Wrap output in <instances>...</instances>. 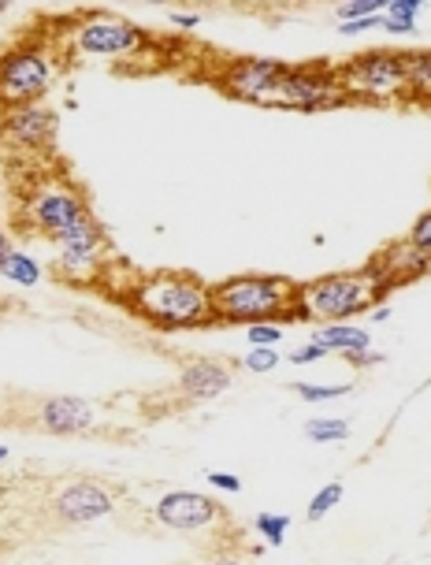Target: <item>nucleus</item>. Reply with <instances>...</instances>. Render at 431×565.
Returning <instances> with one entry per match:
<instances>
[{"mask_svg": "<svg viewBox=\"0 0 431 565\" xmlns=\"http://www.w3.org/2000/svg\"><path fill=\"white\" fill-rule=\"evenodd\" d=\"M212 287L194 272H146L134 279L127 291L130 309L164 332H182V327H209L212 316Z\"/></svg>", "mask_w": 431, "mask_h": 565, "instance_id": "obj_1", "label": "nucleus"}, {"mask_svg": "<svg viewBox=\"0 0 431 565\" xmlns=\"http://www.w3.org/2000/svg\"><path fill=\"white\" fill-rule=\"evenodd\" d=\"M298 287L302 282L286 275H231L209 291L212 294V316L216 324H286L298 320Z\"/></svg>", "mask_w": 431, "mask_h": 565, "instance_id": "obj_2", "label": "nucleus"}, {"mask_svg": "<svg viewBox=\"0 0 431 565\" xmlns=\"http://www.w3.org/2000/svg\"><path fill=\"white\" fill-rule=\"evenodd\" d=\"M391 291L372 268L361 272H334V275H320L313 282L298 287V320L309 324H343L364 309H372V302H383Z\"/></svg>", "mask_w": 431, "mask_h": 565, "instance_id": "obj_3", "label": "nucleus"}, {"mask_svg": "<svg viewBox=\"0 0 431 565\" xmlns=\"http://www.w3.org/2000/svg\"><path fill=\"white\" fill-rule=\"evenodd\" d=\"M56 75V53L45 41H19L0 56V101L8 108L34 105Z\"/></svg>", "mask_w": 431, "mask_h": 565, "instance_id": "obj_4", "label": "nucleus"}, {"mask_svg": "<svg viewBox=\"0 0 431 565\" xmlns=\"http://www.w3.org/2000/svg\"><path fill=\"white\" fill-rule=\"evenodd\" d=\"M334 78H339L343 93H350V98L391 101L398 93H409L405 53H391V49H372V53L346 60L339 71H334Z\"/></svg>", "mask_w": 431, "mask_h": 565, "instance_id": "obj_5", "label": "nucleus"}, {"mask_svg": "<svg viewBox=\"0 0 431 565\" xmlns=\"http://www.w3.org/2000/svg\"><path fill=\"white\" fill-rule=\"evenodd\" d=\"M346 98L339 78L323 67H282L275 82L268 86L261 105H282V108H327Z\"/></svg>", "mask_w": 431, "mask_h": 565, "instance_id": "obj_6", "label": "nucleus"}, {"mask_svg": "<svg viewBox=\"0 0 431 565\" xmlns=\"http://www.w3.org/2000/svg\"><path fill=\"white\" fill-rule=\"evenodd\" d=\"M53 246L60 253L56 268H60L64 279L82 282V279H97L105 272V264H101L105 231L97 227V220H93V216H86L82 223H75L71 231H64L60 239H53Z\"/></svg>", "mask_w": 431, "mask_h": 565, "instance_id": "obj_7", "label": "nucleus"}, {"mask_svg": "<svg viewBox=\"0 0 431 565\" xmlns=\"http://www.w3.org/2000/svg\"><path fill=\"white\" fill-rule=\"evenodd\" d=\"M89 216L86 209V198L75 182L67 179H56L49 186H41L30 201V220L41 234H49V239H60L64 231H71L75 223H82Z\"/></svg>", "mask_w": 431, "mask_h": 565, "instance_id": "obj_8", "label": "nucleus"}, {"mask_svg": "<svg viewBox=\"0 0 431 565\" xmlns=\"http://www.w3.org/2000/svg\"><path fill=\"white\" fill-rule=\"evenodd\" d=\"M75 41H78L82 53H93V56H123V53L141 49V45H146V34L119 15L93 12V15L78 19Z\"/></svg>", "mask_w": 431, "mask_h": 565, "instance_id": "obj_9", "label": "nucleus"}, {"mask_svg": "<svg viewBox=\"0 0 431 565\" xmlns=\"http://www.w3.org/2000/svg\"><path fill=\"white\" fill-rule=\"evenodd\" d=\"M34 424L53 436H78V432L97 428V409L75 395H53V398H37Z\"/></svg>", "mask_w": 431, "mask_h": 565, "instance_id": "obj_10", "label": "nucleus"}, {"mask_svg": "<svg viewBox=\"0 0 431 565\" xmlns=\"http://www.w3.org/2000/svg\"><path fill=\"white\" fill-rule=\"evenodd\" d=\"M220 513H223V506L198 491H168L157 502V521L168 529H179V532H198V529L220 521Z\"/></svg>", "mask_w": 431, "mask_h": 565, "instance_id": "obj_11", "label": "nucleus"}, {"mask_svg": "<svg viewBox=\"0 0 431 565\" xmlns=\"http://www.w3.org/2000/svg\"><path fill=\"white\" fill-rule=\"evenodd\" d=\"M286 64H279V60H234V64H227V71H223V78H220V86L231 93V98H242V101H264V93H268V86L275 82V75L282 71Z\"/></svg>", "mask_w": 431, "mask_h": 565, "instance_id": "obj_12", "label": "nucleus"}, {"mask_svg": "<svg viewBox=\"0 0 431 565\" xmlns=\"http://www.w3.org/2000/svg\"><path fill=\"white\" fill-rule=\"evenodd\" d=\"M383 282H387V291H395L398 282H409V279H416V275H424L427 268H431V257L427 253H420L409 239H402V242H391L387 250H379L375 257H372V264H368Z\"/></svg>", "mask_w": 431, "mask_h": 565, "instance_id": "obj_13", "label": "nucleus"}, {"mask_svg": "<svg viewBox=\"0 0 431 565\" xmlns=\"http://www.w3.org/2000/svg\"><path fill=\"white\" fill-rule=\"evenodd\" d=\"M56 513L64 517L67 525H89V521H97V517H108L112 513V498H108L105 488L89 484V480H78L67 491H60Z\"/></svg>", "mask_w": 431, "mask_h": 565, "instance_id": "obj_14", "label": "nucleus"}, {"mask_svg": "<svg viewBox=\"0 0 431 565\" xmlns=\"http://www.w3.org/2000/svg\"><path fill=\"white\" fill-rule=\"evenodd\" d=\"M5 130L23 141L26 149H41L53 141V130H56V116L45 108V105H19V108H8L5 112Z\"/></svg>", "mask_w": 431, "mask_h": 565, "instance_id": "obj_15", "label": "nucleus"}, {"mask_svg": "<svg viewBox=\"0 0 431 565\" xmlns=\"http://www.w3.org/2000/svg\"><path fill=\"white\" fill-rule=\"evenodd\" d=\"M231 387V368L220 365V361H190L182 368V395L186 398H216Z\"/></svg>", "mask_w": 431, "mask_h": 565, "instance_id": "obj_16", "label": "nucleus"}, {"mask_svg": "<svg viewBox=\"0 0 431 565\" xmlns=\"http://www.w3.org/2000/svg\"><path fill=\"white\" fill-rule=\"evenodd\" d=\"M313 343H320L327 350H339V354H354V350H368L372 335L364 327H354V324H323L313 335Z\"/></svg>", "mask_w": 431, "mask_h": 565, "instance_id": "obj_17", "label": "nucleus"}, {"mask_svg": "<svg viewBox=\"0 0 431 565\" xmlns=\"http://www.w3.org/2000/svg\"><path fill=\"white\" fill-rule=\"evenodd\" d=\"M416 15H420V0H387L383 26H387L391 34H413L416 30Z\"/></svg>", "mask_w": 431, "mask_h": 565, "instance_id": "obj_18", "label": "nucleus"}, {"mask_svg": "<svg viewBox=\"0 0 431 565\" xmlns=\"http://www.w3.org/2000/svg\"><path fill=\"white\" fill-rule=\"evenodd\" d=\"M0 272H5L12 282H23V287H34V282L41 279L37 261H34V257H26V253H19V250H12V253H8V261L0 264Z\"/></svg>", "mask_w": 431, "mask_h": 565, "instance_id": "obj_19", "label": "nucleus"}, {"mask_svg": "<svg viewBox=\"0 0 431 565\" xmlns=\"http://www.w3.org/2000/svg\"><path fill=\"white\" fill-rule=\"evenodd\" d=\"M305 436L313 443H343V439H350V420H331V416L309 420L305 424Z\"/></svg>", "mask_w": 431, "mask_h": 565, "instance_id": "obj_20", "label": "nucleus"}, {"mask_svg": "<svg viewBox=\"0 0 431 565\" xmlns=\"http://www.w3.org/2000/svg\"><path fill=\"white\" fill-rule=\"evenodd\" d=\"M405 75H409V89L431 93V49L427 53H405Z\"/></svg>", "mask_w": 431, "mask_h": 565, "instance_id": "obj_21", "label": "nucleus"}, {"mask_svg": "<svg viewBox=\"0 0 431 565\" xmlns=\"http://www.w3.org/2000/svg\"><path fill=\"white\" fill-rule=\"evenodd\" d=\"M343 491H346V488H343L339 480L327 484V488H320V491L313 495V502H309V513H305V517H309V521H323V517H327L334 506L343 502Z\"/></svg>", "mask_w": 431, "mask_h": 565, "instance_id": "obj_22", "label": "nucleus"}, {"mask_svg": "<svg viewBox=\"0 0 431 565\" xmlns=\"http://www.w3.org/2000/svg\"><path fill=\"white\" fill-rule=\"evenodd\" d=\"M257 532L272 543V547H279L282 539H286V529H291V517L286 513H257Z\"/></svg>", "mask_w": 431, "mask_h": 565, "instance_id": "obj_23", "label": "nucleus"}, {"mask_svg": "<svg viewBox=\"0 0 431 565\" xmlns=\"http://www.w3.org/2000/svg\"><path fill=\"white\" fill-rule=\"evenodd\" d=\"M383 12H387V0H350V5L339 8V19L354 23V19H368V15H383Z\"/></svg>", "mask_w": 431, "mask_h": 565, "instance_id": "obj_24", "label": "nucleus"}, {"mask_svg": "<svg viewBox=\"0 0 431 565\" xmlns=\"http://www.w3.org/2000/svg\"><path fill=\"white\" fill-rule=\"evenodd\" d=\"M291 391H298L305 402H334V398H343V395H350V387H334V384H294Z\"/></svg>", "mask_w": 431, "mask_h": 565, "instance_id": "obj_25", "label": "nucleus"}, {"mask_svg": "<svg viewBox=\"0 0 431 565\" xmlns=\"http://www.w3.org/2000/svg\"><path fill=\"white\" fill-rule=\"evenodd\" d=\"M246 335H250L253 346H279V339H282V324H275V320L250 324V327H246Z\"/></svg>", "mask_w": 431, "mask_h": 565, "instance_id": "obj_26", "label": "nucleus"}, {"mask_svg": "<svg viewBox=\"0 0 431 565\" xmlns=\"http://www.w3.org/2000/svg\"><path fill=\"white\" fill-rule=\"evenodd\" d=\"M409 242H413L420 253H427V257H431V209H427V212H420V216H416V223L409 227Z\"/></svg>", "mask_w": 431, "mask_h": 565, "instance_id": "obj_27", "label": "nucleus"}, {"mask_svg": "<svg viewBox=\"0 0 431 565\" xmlns=\"http://www.w3.org/2000/svg\"><path fill=\"white\" fill-rule=\"evenodd\" d=\"M275 365H279L275 346H253V350L246 354V368H250V372H272Z\"/></svg>", "mask_w": 431, "mask_h": 565, "instance_id": "obj_28", "label": "nucleus"}, {"mask_svg": "<svg viewBox=\"0 0 431 565\" xmlns=\"http://www.w3.org/2000/svg\"><path fill=\"white\" fill-rule=\"evenodd\" d=\"M331 350L327 346H320V343H309V346H298L291 357H286V361H291V365H313V361H320V357H327Z\"/></svg>", "mask_w": 431, "mask_h": 565, "instance_id": "obj_29", "label": "nucleus"}, {"mask_svg": "<svg viewBox=\"0 0 431 565\" xmlns=\"http://www.w3.org/2000/svg\"><path fill=\"white\" fill-rule=\"evenodd\" d=\"M209 484L212 488H220V491H242V480H238V477H231V473H209Z\"/></svg>", "mask_w": 431, "mask_h": 565, "instance_id": "obj_30", "label": "nucleus"}, {"mask_svg": "<svg viewBox=\"0 0 431 565\" xmlns=\"http://www.w3.org/2000/svg\"><path fill=\"white\" fill-rule=\"evenodd\" d=\"M383 23V15H368V19H354V23H343V34H364V30H372V26H379Z\"/></svg>", "mask_w": 431, "mask_h": 565, "instance_id": "obj_31", "label": "nucleus"}, {"mask_svg": "<svg viewBox=\"0 0 431 565\" xmlns=\"http://www.w3.org/2000/svg\"><path fill=\"white\" fill-rule=\"evenodd\" d=\"M346 361H350V365H375V361H383V357L372 354V350H354V354H346Z\"/></svg>", "mask_w": 431, "mask_h": 565, "instance_id": "obj_32", "label": "nucleus"}, {"mask_svg": "<svg viewBox=\"0 0 431 565\" xmlns=\"http://www.w3.org/2000/svg\"><path fill=\"white\" fill-rule=\"evenodd\" d=\"M171 23H175V26H182V30H194V26H198V15H190V12H175V15H171Z\"/></svg>", "mask_w": 431, "mask_h": 565, "instance_id": "obj_33", "label": "nucleus"}, {"mask_svg": "<svg viewBox=\"0 0 431 565\" xmlns=\"http://www.w3.org/2000/svg\"><path fill=\"white\" fill-rule=\"evenodd\" d=\"M12 250H15V246H12V239H8V234H5V231H0V264H5V261H8V253H12Z\"/></svg>", "mask_w": 431, "mask_h": 565, "instance_id": "obj_34", "label": "nucleus"}, {"mask_svg": "<svg viewBox=\"0 0 431 565\" xmlns=\"http://www.w3.org/2000/svg\"><path fill=\"white\" fill-rule=\"evenodd\" d=\"M209 565H246V561H238V558H216V561H209Z\"/></svg>", "mask_w": 431, "mask_h": 565, "instance_id": "obj_35", "label": "nucleus"}, {"mask_svg": "<svg viewBox=\"0 0 431 565\" xmlns=\"http://www.w3.org/2000/svg\"><path fill=\"white\" fill-rule=\"evenodd\" d=\"M391 316V309L387 305H383V309H372V320H387Z\"/></svg>", "mask_w": 431, "mask_h": 565, "instance_id": "obj_36", "label": "nucleus"}, {"mask_svg": "<svg viewBox=\"0 0 431 565\" xmlns=\"http://www.w3.org/2000/svg\"><path fill=\"white\" fill-rule=\"evenodd\" d=\"M0 461H8V447H0Z\"/></svg>", "mask_w": 431, "mask_h": 565, "instance_id": "obj_37", "label": "nucleus"}]
</instances>
